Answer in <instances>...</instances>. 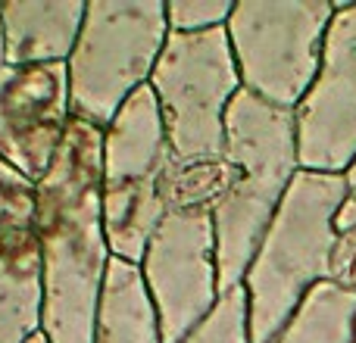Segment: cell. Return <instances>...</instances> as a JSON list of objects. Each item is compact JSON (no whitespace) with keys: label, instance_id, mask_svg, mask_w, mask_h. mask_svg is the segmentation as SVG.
<instances>
[{"label":"cell","instance_id":"1","mask_svg":"<svg viewBox=\"0 0 356 343\" xmlns=\"http://www.w3.org/2000/svg\"><path fill=\"white\" fill-rule=\"evenodd\" d=\"M35 234L44 259V337L94 343L113 259L104 228V128L69 122L54 166L38 181Z\"/></svg>","mask_w":356,"mask_h":343},{"label":"cell","instance_id":"2","mask_svg":"<svg viewBox=\"0 0 356 343\" xmlns=\"http://www.w3.org/2000/svg\"><path fill=\"white\" fill-rule=\"evenodd\" d=\"M300 172L294 110L241 91L225 116L222 187L213 200L219 287L244 284L259 240Z\"/></svg>","mask_w":356,"mask_h":343},{"label":"cell","instance_id":"3","mask_svg":"<svg viewBox=\"0 0 356 343\" xmlns=\"http://www.w3.org/2000/svg\"><path fill=\"white\" fill-rule=\"evenodd\" d=\"M344 196V175L300 169L291 181L244 275L253 343H269L294 319L309 290L328 281Z\"/></svg>","mask_w":356,"mask_h":343},{"label":"cell","instance_id":"4","mask_svg":"<svg viewBox=\"0 0 356 343\" xmlns=\"http://www.w3.org/2000/svg\"><path fill=\"white\" fill-rule=\"evenodd\" d=\"M169 31V12L160 0L88 3L79 41L66 62L72 119L110 128L131 94L150 85Z\"/></svg>","mask_w":356,"mask_h":343},{"label":"cell","instance_id":"5","mask_svg":"<svg viewBox=\"0 0 356 343\" xmlns=\"http://www.w3.org/2000/svg\"><path fill=\"white\" fill-rule=\"evenodd\" d=\"M172 162L160 100L144 85L104 128V228L113 256L141 265L169 212Z\"/></svg>","mask_w":356,"mask_h":343},{"label":"cell","instance_id":"6","mask_svg":"<svg viewBox=\"0 0 356 343\" xmlns=\"http://www.w3.org/2000/svg\"><path fill=\"white\" fill-rule=\"evenodd\" d=\"M169 147L181 166H213L225 150V116L244 91L225 28L178 35L169 41L150 75Z\"/></svg>","mask_w":356,"mask_h":343},{"label":"cell","instance_id":"7","mask_svg":"<svg viewBox=\"0 0 356 343\" xmlns=\"http://www.w3.org/2000/svg\"><path fill=\"white\" fill-rule=\"evenodd\" d=\"M334 10L338 3L328 0L234 3L225 31L244 91L282 110H297L322 69Z\"/></svg>","mask_w":356,"mask_h":343},{"label":"cell","instance_id":"8","mask_svg":"<svg viewBox=\"0 0 356 343\" xmlns=\"http://www.w3.org/2000/svg\"><path fill=\"white\" fill-rule=\"evenodd\" d=\"M141 271L160 315L163 343L188 340L222 296L213 209H169L144 250Z\"/></svg>","mask_w":356,"mask_h":343},{"label":"cell","instance_id":"9","mask_svg":"<svg viewBox=\"0 0 356 343\" xmlns=\"http://www.w3.org/2000/svg\"><path fill=\"white\" fill-rule=\"evenodd\" d=\"M300 169L344 175L356 160V3H338L322 69L294 110Z\"/></svg>","mask_w":356,"mask_h":343},{"label":"cell","instance_id":"10","mask_svg":"<svg viewBox=\"0 0 356 343\" xmlns=\"http://www.w3.org/2000/svg\"><path fill=\"white\" fill-rule=\"evenodd\" d=\"M72 122L69 66L0 69V156L29 181H41L54 166Z\"/></svg>","mask_w":356,"mask_h":343},{"label":"cell","instance_id":"11","mask_svg":"<svg viewBox=\"0 0 356 343\" xmlns=\"http://www.w3.org/2000/svg\"><path fill=\"white\" fill-rule=\"evenodd\" d=\"M88 3L79 0H13L0 3L6 66L69 62L85 22Z\"/></svg>","mask_w":356,"mask_h":343},{"label":"cell","instance_id":"12","mask_svg":"<svg viewBox=\"0 0 356 343\" xmlns=\"http://www.w3.org/2000/svg\"><path fill=\"white\" fill-rule=\"evenodd\" d=\"M44 331V259L35 225L0 234V343Z\"/></svg>","mask_w":356,"mask_h":343},{"label":"cell","instance_id":"13","mask_svg":"<svg viewBox=\"0 0 356 343\" xmlns=\"http://www.w3.org/2000/svg\"><path fill=\"white\" fill-rule=\"evenodd\" d=\"M94 343H163L160 315L141 265L113 256L100 294Z\"/></svg>","mask_w":356,"mask_h":343},{"label":"cell","instance_id":"14","mask_svg":"<svg viewBox=\"0 0 356 343\" xmlns=\"http://www.w3.org/2000/svg\"><path fill=\"white\" fill-rule=\"evenodd\" d=\"M269 343H356V294L322 281Z\"/></svg>","mask_w":356,"mask_h":343},{"label":"cell","instance_id":"15","mask_svg":"<svg viewBox=\"0 0 356 343\" xmlns=\"http://www.w3.org/2000/svg\"><path fill=\"white\" fill-rule=\"evenodd\" d=\"M181 343H253L244 284L234 290H225L216 303V309L209 312V319Z\"/></svg>","mask_w":356,"mask_h":343},{"label":"cell","instance_id":"16","mask_svg":"<svg viewBox=\"0 0 356 343\" xmlns=\"http://www.w3.org/2000/svg\"><path fill=\"white\" fill-rule=\"evenodd\" d=\"M35 194L38 184L0 156V234L10 228L35 225Z\"/></svg>","mask_w":356,"mask_h":343},{"label":"cell","instance_id":"17","mask_svg":"<svg viewBox=\"0 0 356 343\" xmlns=\"http://www.w3.org/2000/svg\"><path fill=\"white\" fill-rule=\"evenodd\" d=\"M234 3L228 0H172L166 3L169 28L178 35H194V31L225 28L232 19Z\"/></svg>","mask_w":356,"mask_h":343},{"label":"cell","instance_id":"18","mask_svg":"<svg viewBox=\"0 0 356 343\" xmlns=\"http://www.w3.org/2000/svg\"><path fill=\"white\" fill-rule=\"evenodd\" d=\"M328 281L356 294V228L338 231V240H334L332 250V265H328Z\"/></svg>","mask_w":356,"mask_h":343},{"label":"cell","instance_id":"19","mask_svg":"<svg viewBox=\"0 0 356 343\" xmlns=\"http://www.w3.org/2000/svg\"><path fill=\"white\" fill-rule=\"evenodd\" d=\"M344 181H347V196L338 212V231L356 228V160H353V166L344 172Z\"/></svg>","mask_w":356,"mask_h":343},{"label":"cell","instance_id":"20","mask_svg":"<svg viewBox=\"0 0 356 343\" xmlns=\"http://www.w3.org/2000/svg\"><path fill=\"white\" fill-rule=\"evenodd\" d=\"M6 66V41H3V19H0V69Z\"/></svg>","mask_w":356,"mask_h":343},{"label":"cell","instance_id":"21","mask_svg":"<svg viewBox=\"0 0 356 343\" xmlns=\"http://www.w3.org/2000/svg\"><path fill=\"white\" fill-rule=\"evenodd\" d=\"M29 343H50V340H47V337H44V331H41V334H35V337H31Z\"/></svg>","mask_w":356,"mask_h":343}]
</instances>
